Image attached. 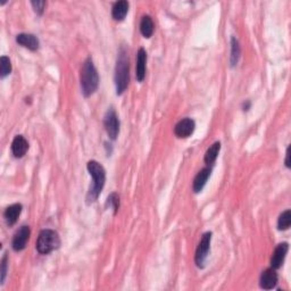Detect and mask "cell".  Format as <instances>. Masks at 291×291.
Here are the masks:
<instances>
[{"label": "cell", "instance_id": "10", "mask_svg": "<svg viewBox=\"0 0 291 291\" xmlns=\"http://www.w3.org/2000/svg\"><path fill=\"white\" fill-rule=\"evenodd\" d=\"M278 273L274 268H267L265 270L261 275V288L265 290H271L275 288V286L278 285Z\"/></svg>", "mask_w": 291, "mask_h": 291}, {"label": "cell", "instance_id": "21", "mask_svg": "<svg viewBox=\"0 0 291 291\" xmlns=\"http://www.w3.org/2000/svg\"><path fill=\"white\" fill-rule=\"evenodd\" d=\"M12 72V63L7 56H2L0 58V78L5 79L7 75Z\"/></svg>", "mask_w": 291, "mask_h": 291}, {"label": "cell", "instance_id": "16", "mask_svg": "<svg viewBox=\"0 0 291 291\" xmlns=\"http://www.w3.org/2000/svg\"><path fill=\"white\" fill-rule=\"evenodd\" d=\"M129 2L125 0H121L114 3L112 8V16L115 21H123L126 16L127 12H129Z\"/></svg>", "mask_w": 291, "mask_h": 291}, {"label": "cell", "instance_id": "9", "mask_svg": "<svg viewBox=\"0 0 291 291\" xmlns=\"http://www.w3.org/2000/svg\"><path fill=\"white\" fill-rule=\"evenodd\" d=\"M288 250H289V245L287 242L279 243V245L276 246V248L274 250V253H273L272 258H271L272 268L278 270V268L282 266L283 262H285V260H286L287 254H288Z\"/></svg>", "mask_w": 291, "mask_h": 291}, {"label": "cell", "instance_id": "24", "mask_svg": "<svg viewBox=\"0 0 291 291\" xmlns=\"http://www.w3.org/2000/svg\"><path fill=\"white\" fill-rule=\"evenodd\" d=\"M7 266H8V255L5 253L1 260V283H3L7 274Z\"/></svg>", "mask_w": 291, "mask_h": 291}, {"label": "cell", "instance_id": "13", "mask_svg": "<svg viewBox=\"0 0 291 291\" xmlns=\"http://www.w3.org/2000/svg\"><path fill=\"white\" fill-rule=\"evenodd\" d=\"M29 150V143L23 136H16L12 143V152L16 158H22Z\"/></svg>", "mask_w": 291, "mask_h": 291}, {"label": "cell", "instance_id": "11", "mask_svg": "<svg viewBox=\"0 0 291 291\" xmlns=\"http://www.w3.org/2000/svg\"><path fill=\"white\" fill-rule=\"evenodd\" d=\"M16 42L18 45L25 47V48L32 50V52H35V50L39 49L40 42L39 39L36 38L34 34L30 33H21L16 36Z\"/></svg>", "mask_w": 291, "mask_h": 291}, {"label": "cell", "instance_id": "7", "mask_svg": "<svg viewBox=\"0 0 291 291\" xmlns=\"http://www.w3.org/2000/svg\"><path fill=\"white\" fill-rule=\"evenodd\" d=\"M31 235V230L30 227H27V225H23V227L20 228V230L14 234L13 241H12V247L15 252H22V250L25 249V247L28 245L29 239H30Z\"/></svg>", "mask_w": 291, "mask_h": 291}, {"label": "cell", "instance_id": "19", "mask_svg": "<svg viewBox=\"0 0 291 291\" xmlns=\"http://www.w3.org/2000/svg\"><path fill=\"white\" fill-rule=\"evenodd\" d=\"M240 55H241V48H240L239 41L236 40L234 36H232L231 39V57H230V63L231 66L233 67L238 64L240 59Z\"/></svg>", "mask_w": 291, "mask_h": 291}, {"label": "cell", "instance_id": "15", "mask_svg": "<svg viewBox=\"0 0 291 291\" xmlns=\"http://www.w3.org/2000/svg\"><path fill=\"white\" fill-rule=\"evenodd\" d=\"M22 208L23 207H22L21 204H14V205L7 207L5 213H3V217H5V221L8 227H13L16 223L22 213Z\"/></svg>", "mask_w": 291, "mask_h": 291}, {"label": "cell", "instance_id": "2", "mask_svg": "<svg viewBox=\"0 0 291 291\" xmlns=\"http://www.w3.org/2000/svg\"><path fill=\"white\" fill-rule=\"evenodd\" d=\"M130 81L129 73V56L124 47H122L118 52L117 60L115 67V86L116 93L122 94L126 90Z\"/></svg>", "mask_w": 291, "mask_h": 291}, {"label": "cell", "instance_id": "25", "mask_svg": "<svg viewBox=\"0 0 291 291\" xmlns=\"http://www.w3.org/2000/svg\"><path fill=\"white\" fill-rule=\"evenodd\" d=\"M289 150H290V147L287 148V152H286V166L288 167V169L290 167V161H289L290 154H289Z\"/></svg>", "mask_w": 291, "mask_h": 291}, {"label": "cell", "instance_id": "8", "mask_svg": "<svg viewBox=\"0 0 291 291\" xmlns=\"http://www.w3.org/2000/svg\"><path fill=\"white\" fill-rule=\"evenodd\" d=\"M196 129V123L192 118L185 117L182 118L180 122H177V124L174 127V133L177 138H189L194 133Z\"/></svg>", "mask_w": 291, "mask_h": 291}, {"label": "cell", "instance_id": "18", "mask_svg": "<svg viewBox=\"0 0 291 291\" xmlns=\"http://www.w3.org/2000/svg\"><path fill=\"white\" fill-rule=\"evenodd\" d=\"M221 150V143H214L210 147L207 149L205 152V156H204V161L208 165H212V164L216 161L218 154H220Z\"/></svg>", "mask_w": 291, "mask_h": 291}, {"label": "cell", "instance_id": "6", "mask_svg": "<svg viewBox=\"0 0 291 291\" xmlns=\"http://www.w3.org/2000/svg\"><path fill=\"white\" fill-rule=\"evenodd\" d=\"M104 125L106 132L112 140H115L119 133V119L116 112L109 108L104 118Z\"/></svg>", "mask_w": 291, "mask_h": 291}, {"label": "cell", "instance_id": "3", "mask_svg": "<svg viewBox=\"0 0 291 291\" xmlns=\"http://www.w3.org/2000/svg\"><path fill=\"white\" fill-rule=\"evenodd\" d=\"M80 80H81V88L85 97H89L96 92L99 86V75L91 58H88L83 63Z\"/></svg>", "mask_w": 291, "mask_h": 291}, {"label": "cell", "instance_id": "12", "mask_svg": "<svg viewBox=\"0 0 291 291\" xmlns=\"http://www.w3.org/2000/svg\"><path fill=\"white\" fill-rule=\"evenodd\" d=\"M210 173H212V169L210 167H205V169L199 171L194 179V183H192V190H194L195 194H199L203 190L207 180L209 179Z\"/></svg>", "mask_w": 291, "mask_h": 291}, {"label": "cell", "instance_id": "4", "mask_svg": "<svg viewBox=\"0 0 291 291\" xmlns=\"http://www.w3.org/2000/svg\"><path fill=\"white\" fill-rule=\"evenodd\" d=\"M60 239L56 231L52 229H45L39 233L36 241V250L41 255H48L59 248Z\"/></svg>", "mask_w": 291, "mask_h": 291}, {"label": "cell", "instance_id": "5", "mask_svg": "<svg viewBox=\"0 0 291 291\" xmlns=\"http://www.w3.org/2000/svg\"><path fill=\"white\" fill-rule=\"evenodd\" d=\"M210 241H212V232H206V233L203 234L202 240H200L197 247V250H196L195 262L197 264V266L200 268L205 266L206 258L208 256L210 249Z\"/></svg>", "mask_w": 291, "mask_h": 291}, {"label": "cell", "instance_id": "23", "mask_svg": "<svg viewBox=\"0 0 291 291\" xmlns=\"http://www.w3.org/2000/svg\"><path fill=\"white\" fill-rule=\"evenodd\" d=\"M31 5H32V7H33L34 12L38 14V15H42L43 12H45L46 1H42V0H36V1H32Z\"/></svg>", "mask_w": 291, "mask_h": 291}, {"label": "cell", "instance_id": "17", "mask_svg": "<svg viewBox=\"0 0 291 291\" xmlns=\"http://www.w3.org/2000/svg\"><path fill=\"white\" fill-rule=\"evenodd\" d=\"M154 30H155V25H154V22H152V18L149 15H145L140 23L141 34H143L145 38H150L152 33H154Z\"/></svg>", "mask_w": 291, "mask_h": 291}, {"label": "cell", "instance_id": "1", "mask_svg": "<svg viewBox=\"0 0 291 291\" xmlns=\"http://www.w3.org/2000/svg\"><path fill=\"white\" fill-rule=\"evenodd\" d=\"M87 169H88L90 175L92 176V187L90 188L87 196V203L92 204L96 202L99 197L100 192L103 191L105 182H106V171L96 161H90L87 164Z\"/></svg>", "mask_w": 291, "mask_h": 291}, {"label": "cell", "instance_id": "20", "mask_svg": "<svg viewBox=\"0 0 291 291\" xmlns=\"http://www.w3.org/2000/svg\"><path fill=\"white\" fill-rule=\"evenodd\" d=\"M291 225V212L290 209H287L280 215L278 220V229L280 231L288 230Z\"/></svg>", "mask_w": 291, "mask_h": 291}, {"label": "cell", "instance_id": "22", "mask_svg": "<svg viewBox=\"0 0 291 291\" xmlns=\"http://www.w3.org/2000/svg\"><path fill=\"white\" fill-rule=\"evenodd\" d=\"M107 206H109L114 210V215H116L119 208V196L117 194H115V192L109 195L107 198Z\"/></svg>", "mask_w": 291, "mask_h": 291}, {"label": "cell", "instance_id": "14", "mask_svg": "<svg viewBox=\"0 0 291 291\" xmlns=\"http://www.w3.org/2000/svg\"><path fill=\"white\" fill-rule=\"evenodd\" d=\"M146 64H147V53L144 48H140L137 54V67L136 76L139 82H143L146 76Z\"/></svg>", "mask_w": 291, "mask_h": 291}]
</instances>
